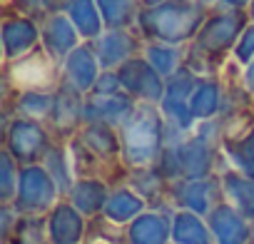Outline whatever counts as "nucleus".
Instances as JSON below:
<instances>
[{
    "label": "nucleus",
    "mask_w": 254,
    "mask_h": 244,
    "mask_svg": "<svg viewBox=\"0 0 254 244\" xmlns=\"http://www.w3.org/2000/svg\"><path fill=\"white\" fill-rule=\"evenodd\" d=\"M207 15L209 8L199 0H165L155 8H142L135 28L142 38H155L162 43H185L199 33Z\"/></svg>",
    "instance_id": "nucleus-1"
},
{
    "label": "nucleus",
    "mask_w": 254,
    "mask_h": 244,
    "mask_svg": "<svg viewBox=\"0 0 254 244\" xmlns=\"http://www.w3.org/2000/svg\"><path fill=\"white\" fill-rule=\"evenodd\" d=\"M8 80L20 92H48L58 85V60L38 48L8 65Z\"/></svg>",
    "instance_id": "nucleus-2"
},
{
    "label": "nucleus",
    "mask_w": 254,
    "mask_h": 244,
    "mask_svg": "<svg viewBox=\"0 0 254 244\" xmlns=\"http://www.w3.org/2000/svg\"><path fill=\"white\" fill-rule=\"evenodd\" d=\"M40 28L35 23L33 15H23V13H5L3 20V43H5V53L8 60H18L33 50L40 48Z\"/></svg>",
    "instance_id": "nucleus-3"
},
{
    "label": "nucleus",
    "mask_w": 254,
    "mask_h": 244,
    "mask_svg": "<svg viewBox=\"0 0 254 244\" xmlns=\"http://www.w3.org/2000/svg\"><path fill=\"white\" fill-rule=\"evenodd\" d=\"M40 40H43V48L48 50V55L60 60V58H65V53L70 48L77 45L80 33H77V28L72 25V20L63 10H55V13H45L43 15V20H40Z\"/></svg>",
    "instance_id": "nucleus-4"
},
{
    "label": "nucleus",
    "mask_w": 254,
    "mask_h": 244,
    "mask_svg": "<svg viewBox=\"0 0 254 244\" xmlns=\"http://www.w3.org/2000/svg\"><path fill=\"white\" fill-rule=\"evenodd\" d=\"M63 13L72 20L80 38H100L105 33L97 0H67L63 5Z\"/></svg>",
    "instance_id": "nucleus-5"
},
{
    "label": "nucleus",
    "mask_w": 254,
    "mask_h": 244,
    "mask_svg": "<svg viewBox=\"0 0 254 244\" xmlns=\"http://www.w3.org/2000/svg\"><path fill=\"white\" fill-rule=\"evenodd\" d=\"M100 15L107 30H127L135 28L142 3L140 0H97Z\"/></svg>",
    "instance_id": "nucleus-6"
},
{
    "label": "nucleus",
    "mask_w": 254,
    "mask_h": 244,
    "mask_svg": "<svg viewBox=\"0 0 254 244\" xmlns=\"http://www.w3.org/2000/svg\"><path fill=\"white\" fill-rule=\"evenodd\" d=\"M234 58H237L239 62L254 60V23H252V20H249V25L242 30V35H239V40H237Z\"/></svg>",
    "instance_id": "nucleus-7"
},
{
    "label": "nucleus",
    "mask_w": 254,
    "mask_h": 244,
    "mask_svg": "<svg viewBox=\"0 0 254 244\" xmlns=\"http://www.w3.org/2000/svg\"><path fill=\"white\" fill-rule=\"evenodd\" d=\"M5 10L8 13H23L33 18L45 15V0H5Z\"/></svg>",
    "instance_id": "nucleus-8"
},
{
    "label": "nucleus",
    "mask_w": 254,
    "mask_h": 244,
    "mask_svg": "<svg viewBox=\"0 0 254 244\" xmlns=\"http://www.w3.org/2000/svg\"><path fill=\"white\" fill-rule=\"evenodd\" d=\"M249 5H252V0H217V3H214V8H224V10H242V13H247V10H249Z\"/></svg>",
    "instance_id": "nucleus-9"
},
{
    "label": "nucleus",
    "mask_w": 254,
    "mask_h": 244,
    "mask_svg": "<svg viewBox=\"0 0 254 244\" xmlns=\"http://www.w3.org/2000/svg\"><path fill=\"white\" fill-rule=\"evenodd\" d=\"M67 0H45V13H55V10H63V5Z\"/></svg>",
    "instance_id": "nucleus-10"
},
{
    "label": "nucleus",
    "mask_w": 254,
    "mask_h": 244,
    "mask_svg": "<svg viewBox=\"0 0 254 244\" xmlns=\"http://www.w3.org/2000/svg\"><path fill=\"white\" fill-rule=\"evenodd\" d=\"M140 3H142V8H155V5L165 3V0H140Z\"/></svg>",
    "instance_id": "nucleus-11"
},
{
    "label": "nucleus",
    "mask_w": 254,
    "mask_h": 244,
    "mask_svg": "<svg viewBox=\"0 0 254 244\" xmlns=\"http://www.w3.org/2000/svg\"><path fill=\"white\" fill-rule=\"evenodd\" d=\"M247 15H249V20L254 23V0H252V5H249V10H247Z\"/></svg>",
    "instance_id": "nucleus-12"
},
{
    "label": "nucleus",
    "mask_w": 254,
    "mask_h": 244,
    "mask_svg": "<svg viewBox=\"0 0 254 244\" xmlns=\"http://www.w3.org/2000/svg\"><path fill=\"white\" fill-rule=\"evenodd\" d=\"M199 3H204L207 8H214V3H217V0H199Z\"/></svg>",
    "instance_id": "nucleus-13"
}]
</instances>
